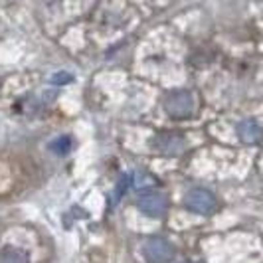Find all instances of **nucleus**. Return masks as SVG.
Here are the masks:
<instances>
[{"instance_id": "3", "label": "nucleus", "mask_w": 263, "mask_h": 263, "mask_svg": "<svg viewBox=\"0 0 263 263\" xmlns=\"http://www.w3.org/2000/svg\"><path fill=\"white\" fill-rule=\"evenodd\" d=\"M184 206L190 212H194V214L208 216V214L216 210V198L204 188H194L184 196Z\"/></svg>"}, {"instance_id": "4", "label": "nucleus", "mask_w": 263, "mask_h": 263, "mask_svg": "<svg viewBox=\"0 0 263 263\" xmlns=\"http://www.w3.org/2000/svg\"><path fill=\"white\" fill-rule=\"evenodd\" d=\"M139 210L151 216V218H160L166 212V196L160 192H146L139 196Z\"/></svg>"}, {"instance_id": "2", "label": "nucleus", "mask_w": 263, "mask_h": 263, "mask_svg": "<svg viewBox=\"0 0 263 263\" xmlns=\"http://www.w3.org/2000/svg\"><path fill=\"white\" fill-rule=\"evenodd\" d=\"M143 253H145L146 261L166 263L174 257V248L164 237H148L143 243Z\"/></svg>"}, {"instance_id": "7", "label": "nucleus", "mask_w": 263, "mask_h": 263, "mask_svg": "<svg viewBox=\"0 0 263 263\" xmlns=\"http://www.w3.org/2000/svg\"><path fill=\"white\" fill-rule=\"evenodd\" d=\"M131 182H133V188H135L137 192H143V190H148V192H151V188L158 184L157 178L151 176L148 172H133Z\"/></svg>"}, {"instance_id": "8", "label": "nucleus", "mask_w": 263, "mask_h": 263, "mask_svg": "<svg viewBox=\"0 0 263 263\" xmlns=\"http://www.w3.org/2000/svg\"><path fill=\"white\" fill-rule=\"evenodd\" d=\"M0 263H28V255L16 248H4L0 251Z\"/></svg>"}, {"instance_id": "10", "label": "nucleus", "mask_w": 263, "mask_h": 263, "mask_svg": "<svg viewBox=\"0 0 263 263\" xmlns=\"http://www.w3.org/2000/svg\"><path fill=\"white\" fill-rule=\"evenodd\" d=\"M71 79H73L71 73H67V71H60V73H55L50 81H52L53 85H66V83H69Z\"/></svg>"}, {"instance_id": "1", "label": "nucleus", "mask_w": 263, "mask_h": 263, "mask_svg": "<svg viewBox=\"0 0 263 263\" xmlns=\"http://www.w3.org/2000/svg\"><path fill=\"white\" fill-rule=\"evenodd\" d=\"M164 111L174 119H186L194 111V99L188 91H172L164 97Z\"/></svg>"}, {"instance_id": "11", "label": "nucleus", "mask_w": 263, "mask_h": 263, "mask_svg": "<svg viewBox=\"0 0 263 263\" xmlns=\"http://www.w3.org/2000/svg\"><path fill=\"white\" fill-rule=\"evenodd\" d=\"M127 186H129V176H123V178H121V182H119V184H117V192H115V200H117V198L123 196V192H125V188H127Z\"/></svg>"}, {"instance_id": "9", "label": "nucleus", "mask_w": 263, "mask_h": 263, "mask_svg": "<svg viewBox=\"0 0 263 263\" xmlns=\"http://www.w3.org/2000/svg\"><path fill=\"white\" fill-rule=\"evenodd\" d=\"M53 153H58V155H66L67 151L71 148V139L69 137H60L58 141H53L52 145H50Z\"/></svg>"}, {"instance_id": "6", "label": "nucleus", "mask_w": 263, "mask_h": 263, "mask_svg": "<svg viewBox=\"0 0 263 263\" xmlns=\"http://www.w3.org/2000/svg\"><path fill=\"white\" fill-rule=\"evenodd\" d=\"M237 137H239V141H243V143H248V145H255V143H259L263 139V131L257 121H253V119H243V121L237 125Z\"/></svg>"}, {"instance_id": "5", "label": "nucleus", "mask_w": 263, "mask_h": 263, "mask_svg": "<svg viewBox=\"0 0 263 263\" xmlns=\"http://www.w3.org/2000/svg\"><path fill=\"white\" fill-rule=\"evenodd\" d=\"M155 148L160 151L162 155H178L182 148H184V137L178 135V133H164L155 139Z\"/></svg>"}]
</instances>
